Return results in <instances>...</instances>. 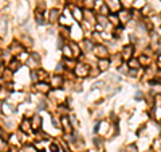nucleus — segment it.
I'll list each match as a JSON object with an SVG mask.
<instances>
[{"label":"nucleus","mask_w":161,"mask_h":152,"mask_svg":"<svg viewBox=\"0 0 161 152\" xmlns=\"http://www.w3.org/2000/svg\"><path fill=\"white\" fill-rule=\"evenodd\" d=\"M105 3L109 7V11H112V12H120L121 11V0H106Z\"/></svg>","instance_id":"nucleus-2"},{"label":"nucleus","mask_w":161,"mask_h":152,"mask_svg":"<svg viewBox=\"0 0 161 152\" xmlns=\"http://www.w3.org/2000/svg\"><path fill=\"white\" fill-rule=\"evenodd\" d=\"M59 11L58 9H51L50 12H48V22L50 23H57L58 19H59Z\"/></svg>","instance_id":"nucleus-7"},{"label":"nucleus","mask_w":161,"mask_h":152,"mask_svg":"<svg viewBox=\"0 0 161 152\" xmlns=\"http://www.w3.org/2000/svg\"><path fill=\"white\" fill-rule=\"evenodd\" d=\"M9 139H11V143H12V144H17V143H19V141H17L19 139H17V136H15V135H12Z\"/></svg>","instance_id":"nucleus-34"},{"label":"nucleus","mask_w":161,"mask_h":152,"mask_svg":"<svg viewBox=\"0 0 161 152\" xmlns=\"http://www.w3.org/2000/svg\"><path fill=\"white\" fill-rule=\"evenodd\" d=\"M36 73H38V80H39V81H42V82H43V81L44 80H46V78H47V73H46V72H44V70H38V72H36Z\"/></svg>","instance_id":"nucleus-23"},{"label":"nucleus","mask_w":161,"mask_h":152,"mask_svg":"<svg viewBox=\"0 0 161 152\" xmlns=\"http://www.w3.org/2000/svg\"><path fill=\"white\" fill-rule=\"evenodd\" d=\"M36 4H38V9H36V11H39V12H43L42 9L44 8V0H36Z\"/></svg>","instance_id":"nucleus-27"},{"label":"nucleus","mask_w":161,"mask_h":152,"mask_svg":"<svg viewBox=\"0 0 161 152\" xmlns=\"http://www.w3.org/2000/svg\"><path fill=\"white\" fill-rule=\"evenodd\" d=\"M52 124H54V127H59V123L57 121V119H55V117L52 119Z\"/></svg>","instance_id":"nucleus-37"},{"label":"nucleus","mask_w":161,"mask_h":152,"mask_svg":"<svg viewBox=\"0 0 161 152\" xmlns=\"http://www.w3.org/2000/svg\"><path fill=\"white\" fill-rule=\"evenodd\" d=\"M61 125L63 127V129H65V132H71V123H70V119L69 117H62L61 120Z\"/></svg>","instance_id":"nucleus-8"},{"label":"nucleus","mask_w":161,"mask_h":152,"mask_svg":"<svg viewBox=\"0 0 161 152\" xmlns=\"http://www.w3.org/2000/svg\"><path fill=\"white\" fill-rule=\"evenodd\" d=\"M24 152H38V151H36V148H35L34 145H27V147L24 148Z\"/></svg>","instance_id":"nucleus-30"},{"label":"nucleus","mask_w":161,"mask_h":152,"mask_svg":"<svg viewBox=\"0 0 161 152\" xmlns=\"http://www.w3.org/2000/svg\"><path fill=\"white\" fill-rule=\"evenodd\" d=\"M118 19H120V22L121 23H128L130 22L132 19V12L129 11V9H121L120 12H118Z\"/></svg>","instance_id":"nucleus-4"},{"label":"nucleus","mask_w":161,"mask_h":152,"mask_svg":"<svg viewBox=\"0 0 161 152\" xmlns=\"http://www.w3.org/2000/svg\"><path fill=\"white\" fill-rule=\"evenodd\" d=\"M121 3L125 5V7H130V5L133 4V0H122Z\"/></svg>","instance_id":"nucleus-32"},{"label":"nucleus","mask_w":161,"mask_h":152,"mask_svg":"<svg viewBox=\"0 0 161 152\" xmlns=\"http://www.w3.org/2000/svg\"><path fill=\"white\" fill-rule=\"evenodd\" d=\"M36 90L40 92V93H48V90H50V86L46 84V82H40L36 85Z\"/></svg>","instance_id":"nucleus-15"},{"label":"nucleus","mask_w":161,"mask_h":152,"mask_svg":"<svg viewBox=\"0 0 161 152\" xmlns=\"http://www.w3.org/2000/svg\"><path fill=\"white\" fill-rule=\"evenodd\" d=\"M138 61H140V63H141V65H146V66H148L149 62H150V61H149V58H148V57H145V55H141Z\"/></svg>","instance_id":"nucleus-26"},{"label":"nucleus","mask_w":161,"mask_h":152,"mask_svg":"<svg viewBox=\"0 0 161 152\" xmlns=\"http://www.w3.org/2000/svg\"><path fill=\"white\" fill-rule=\"evenodd\" d=\"M94 54H96L97 57L100 59H104V58H108V55H109V51H108V49L105 47V46L102 45H97L96 47H94Z\"/></svg>","instance_id":"nucleus-3"},{"label":"nucleus","mask_w":161,"mask_h":152,"mask_svg":"<svg viewBox=\"0 0 161 152\" xmlns=\"http://www.w3.org/2000/svg\"><path fill=\"white\" fill-rule=\"evenodd\" d=\"M19 67H20V62H19L17 59H13V61H11V63H9V70L15 72V70H17Z\"/></svg>","instance_id":"nucleus-18"},{"label":"nucleus","mask_w":161,"mask_h":152,"mask_svg":"<svg viewBox=\"0 0 161 152\" xmlns=\"http://www.w3.org/2000/svg\"><path fill=\"white\" fill-rule=\"evenodd\" d=\"M38 73H35V72H32L31 73V78H32V81H36V78H38Z\"/></svg>","instance_id":"nucleus-36"},{"label":"nucleus","mask_w":161,"mask_h":152,"mask_svg":"<svg viewBox=\"0 0 161 152\" xmlns=\"http://www.w3.org/2000/svg\"><path fill=\"white\" fill-rule=\"evenodd\" d=\"M140 65H141V63H140L138 59H133V58L129 59V67H130V69H136V70H137L140 67Z\"/></svg>","instance_id":"nucleus-17"},{"label":"nucleus","mask_w":161,"mask_h":152,"mask_svg":"<svg viewBox=\"0 0 161 152\" xmlns=\"http://www.w3.org/2000/svg\"><path fill=\"white\" fill-rule=\"evenodd\" d=\"M67 31H69V30H67L66 27H63V28H62V35H63V36H67V35H69V32H67Z\"/></svg>","instance_id":"nucleus-35"},{"label":"nucleus","mask_w":161,"mask_h":152,"mask_svg":"<svg viewBox=\"0 0 161 152\" xmlns=\"http://www.w3.org/2000/svg\"><path fill=\"white\" fill-rule=\"evenodd\" d=\"M141 96H142L141 92H137V93H136V100H141Z\"/></svg>","instance_id":"nucleus-39"},{"label":"nucleus","mask_w":161,"mask_h":152,"mask_svg":"<svg viewBox=\"0 0 161 152\" xmlns=\"http://www.w3.org/2000/svg\"><path fill=\"white\" fill-rule=\"evenodd\" d=\"M97 22L100 23V24H102V27H105L106 23H108V19L105 18V15H98L97 16Z\"/></svg>","instance_id":"nucleus-24"},{"label":"nucleus","mask_w":161,"mask_h":152,"mask_svg":"<svg viewBox=\"0 0 161 152\" xmlns=\"http://www.w3.org/2000/svg\"><path fill=\"white\" fill-rule=\"evenodd\" d=\"M5 34H7V22L5 19H3L0 22V35H5Z\"/></svg>","instance_id":"nucleus-20"},{"label":"nucleus","mask_w":161,"mask_h":152,"mask_svg":"<svg viewBox=\"0 0 161 152\" xmlns=\"http://www.w3.org/2000/svg\"><path fill=\"white\" fill-rule=\"evenodd\" d=\"M31 125H32V129H39L40 125H42V117L34 116L31 120Z\"/></svg>","instance_id":"nucleus-11"},{"label":"nucleus","mask_w":161,"mask_h":152,"mask_svg":"<svg viewBox=\"0 0 161 152\" xmlns=\"http://www.w3.org/2000/svg\"><path fill=\"white\" fill-rule=\"evenodd\" d=\"M3 112H4L5 115H12V113L15 112V109H13L12 106H9V105H7V104H3Z\"/></svg>","instance_id":"nucleus-22"},{"label":"nucleus","mask_w":161,"mask_h":152,"mask_svg":"<svg viewBox=\"0 0 161 152\" xmlns=\"http://www.w3.org/2000/svg\"><path fill=\"white\" fill-rule=\"evenodd\" d=\"M133 53H134V47H133V46H132V45L125 46V47H124V50H122V59H125V61L132 59Z\"/></svg>","instance_id":"nucleus-5"},{"label":"nucleus","mask_w":161,"mask_h":152,"mask_svg":"<svg viewBox=\"0 0 161 152\" xmlns=\"http://www.w3.org/2000/svg\"><path fill=\"white\" fill-rule=\"evenodd\" d=\"M82 46H83V50L85 51H92L93 49V42H90V40H83L82 42Z\"/></svg>","instance_id":"nucleus-19"},{"label":"nucleus","mask_w":161,"mask_h":152,"mask_svg":"<svg viewBox=\"0 0 161 152\" xmlns=\"http://www.w3.org/2000/svg\"><path fill=\"white\" fill-rule=\"evenodd\" d=\"M126 152H137V147L134 144H129L126 147Z\"/></svg>","instance_id":"nucleus-29"},{"label":"nucleus","mask_w":161,"mask_h":152,"mask_svg":"<svg viewBox=\"0 0 161 152\" xmlns=\"http://www.w3.org/2000/svg\"><path fill=\"white\" fill-rule=\"evenodd\" d=\"M71 13H73V16H74L75 20H78V22H81V20L85 18V16H83V12L79 8H77V7H75V8H73Z\"/></svg>","instance_id":"nucleus-12"},{"label":"nucleus","mask_w":161,"mask_h":152,"mask_svg":"<svg viewBox=\"0 0 161 152\" xmlns=\"http://www.w3.org/2000/svg\"><path fill=\"white\" fill-rule=\"evenodd\" d=\"M74 65H77V63L71 62V61H66V67H69V69H75Z\"/></svg>","instance_id":"nucleus-33"},{"label":"nucleus","mask_w":161,"mask_h":152,"mask_svg":"<svg viewBox=\"0 0 161 152\" xmlns=\"http://www.w3.org/2000/svg\"><path fill=\"white\" fill-rule=\"evenodd\" d=\"M44 106H46V105H44V102H40V104H39V106H38V109H39V110H43Z\"/></svg>","instance_id":"nucleus-38"},{"label":"nucleus","mask_w":161,"mask_h":152,"mask_svg":"<svg viewBox=\"0 0 161 152\" xmlns=\"http://www.w3.org/2000/svg\"><path fill=\"white\" fill-rule=\"evenodd\" d=\"M75 76L81 77V78H83V77H87L89 76V73H90V69H89V66L87 65H85V63H77L75 65Z\"/></svg>","instance_id":"nucleus-1"},{"label":"nucleus","mask_w":161,"mask_h":152,"mask_svg":"<svg viewBox=\"0 0 161 152\" xmlns=\"http://www.w3.org/2000/svg\"><path fill=\"white\" fill-rule=\"evenodd\" d=\"M62 84H63V80L61 76H54L51 78V86L54 89H58L59 86H62Z\"/></svg>","instance_id":"nucleus-9"},{"label":"nucleus","mask_w":161,"mask_h":152,"mask_svg":"<svg viewBox=\"0 0 161 152\" xmlns=\"http://www.w3.org/2000/svg\"><path fill=\"white\" fill-rule=\"evenodd\" d=\"M109 59L108 58H104V59H100V62H98V69H100L101 72H105V70H108L109 69Z\"/></svg>","instance_id":"nucleus-10"},{"label":"nucleus","mask_w":161,"mask_h":152,"mask_svg":"<svg viewBox=\"0 0 161 152\" xmlns=\"http://www.w3.org/2000/svg\"><path fill=\"white\" fill-rule=\"evenodd\" d=\"M108 11H109V7L106 5V3H102L100 7V12L101 15H108Z\"/></svg>","instance_id":"nucleus-25"},{"label":"nucleus","mask_w":161,"mask_h":152,"mask_svg":"<svg viewBox=\"0 0 161 152\" xmlns=\"http://www.w3.org/2000/svg\"><path fill=\"white\" fill-rule=\"evenodd\" d=\"M62 51H63V55H65L66 58H71V57H74L73 55V51H71V47L70 45H65L62 47Z\"/></svg>","instance_id":"nucleus-16"},{"label":"nucleus","mask_w":161,"mask_h":152,"mask_svg":"<svg viewBox=\"0 0 161 152\" xmlns=\"http://www.w3.org/2000/svg\"><path fill=\"white\" fill-rule=\"evenodd\" d=\"M109 20H110L112 23H113L114 26H117L118 22H120V19H118V16H113V15H110V16H109Z\"/></svg>","instance_id":"nucleus-28"},{"label":"nucleus","mask_w":161,"mask_h":152,"mask_svg":"<svg viewBox=\"0 0 161 152\" xmlns=\"http://www.w3.org/2000/svg\"><path fill=\"white\" fill-rule=\"evenodd\" d=\"M20 129H22L23 132H31V129H32L31 121H28V120H23V121H22V124H20Z\"/></svg>","instance_id":"nucleus-14"},{"label":"nucleus","mask_w":161,"mask_h":152,"mask_svg":"<svg viewBox=\"0 0 161 152\" xmlns=\"http://www.w3.org/2000/svg\"><path fill=\"white\" fill-rule=\"evenodd\" d=\"M70 47H71V51H73L74 57H79L81 55V47L75 42H70Z\"/></svg>","instance_id":"nucleus-13"},{"label":"nucleus","mask_w":161,"mask_h":152,"mask_svg":"<svg viewBox=\"0 0 161 152\" xmlns=\"http://www.w3.org/2000/svg\"><path fill=\"white\" fill-rule=\"evenodd\" d=\"M94 4H96V1H94V0H83V5H85V8L86 9L94 8Z\"/></svg>","instance_id":"nucleus-21"},{"label":"nucleus","mask_w":161,"mask_h":152,"mask_svg":"<svg viewBox=\"0 0 161 152\" xmlns=\"http://www.w3.org/2000/svg\"><path fill=\"white\" fill-rule=\"evenodd\" d=\"M9 50H11V53L13 55H19V54L23 53V46L20 43H17V42H13L12 45H11V47H9Z\"/></svg>","instance_id":"nucleus-6"},{"label":"nucleus","mask_w":161,"mask_h":152,"mask_svg":"<svg viewBox=\"0 0 161 152\" xmlns=\"http://www.w3.org/2000/svg\"><path fill=\"white\" fill-rule=\"evenodd\" d=\"M50 149H51V152H59V151H61V147H59V145H57V144H51Z\"/></svg>","instance_id":"nucleus-31"}]
</instances>
